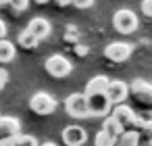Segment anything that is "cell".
I'll list each match as a JSON object with an SVG mask.
<instances>
[{
    "label": "cell",
    "mask_w": 152,
    "mask_h": 146,
    "mask_svg": "<svg viewBox=\"0 0 152 146\" xmlns=\"http://www.w3.org/2000/svg\"><path fill=\"white\" fill-rule=\"evenodd\" d=\"M110 117H113L121 127H129L131 131H137L140 125H142V119H140L129 106H125V104H117Z\"/></svg>",
    "instance_id": "obj_1"
},
{
    "label": "cell",
    "mask_w": 152,
    "mask_h": 146,
    "mask_svg": "<svg viewBox=\"0 0 152 146\" xmlns=\"http://www.w3.org/2000/svg\"><path fill=\"white\" fill-rule=\"evenodd\" d=\"M113 25L119 34H131L137 29V17L129 9H121L113 15Z\"/></svg>",
    "instance_id": "obj_2"
},
{
    "label": "cell",
    "mask_w": 152,
    "mask_h": 146,
    "mask_svg": "<svg viewBox=\"0 0 152 146\" xmlns=\"http://www.w3.org/2000/svg\"><path fill=\"white\" fill-rule=\"evenodd\" d=\"M44 69H46L48 75H52V77H67V75L73 71V65H71V61L65 59L63 54H52V56L46 59Z\"/></svg>",
    "instance_id": "obj_3"
},
{
    "label": "cell",
    "mask_w": 152,
    "mask_h": 146,
    "mask_svg": "<svg viewBox=\"0 0 152 146\" xmlns=\"http://www.w3.org/2000/svg\"><path fill=\"white\" fill-rule=\"evenodd\" d=\"M29 109H31L36 115H52V113L56 111V100H54L50 94H46V92H38V94L31 96Z\"/></svg>",
    "instance_id": "obj_4"
},
{
    "label": "cell",
    "mask_w": 152,
    "mask_h": 146,
    "mask_svg": "<svg viewBox=\"0 0 152 146\" xmlns=\"http://www.w3.org/2000/svg\"><path fill=\"white\" fill-rule=\"evenodd\" d=\"M65 109L71 117L75 119H83L90 115V109H88V98L83 94H71L67 100H65Z\"/></svg>",
    "instance_id": "obj_5"
},
{
    "label": "cell",
    "mask_w": 152,
    "mask_h": 146,
    "mask_svg": "<svg viewBox=\"0 0 152 146\" xmlns=\"http://www.w3.org/2000/svg\"><path fill=\"white\" fill-rule=\"evenodd\" d=\"M129 88V94L140 102V104H146V106H152V84L144 81V79H135Z\"/></svg>",
    "instance_id": "obj_6"
},
{
    "label": "cell",
    "mask_w": 152,
    "mask_h": 146,
    "mask_svg": "<svg viewBox=\"0 0 152 146\" xmlns=\"http://www.w3.org/2000/svg\"><path fill=\"white\" fill-rule=\"evenodd\" d=\"M104 56L110 63H125L131 56V46L125 42H113L104 48Z\"/></svg>",
    "instance_id": "obj_7"
},
{
    "label": "cell",
    "mask_w": 152,
    "mask_h": 146,
    "mask_svg": "<svg viewBox=\"0 0 152 146\" xmlns=\"http://www.w3.org/2000/svg\"><path fill=\"white\" fill-rule=\"evenodd\" d=\"M104 96H106V100H108L110 104H121V102L129 96V88H127V84L121 81V79L108 81V86H106V90H104Z\"/></svg>",
    "instance_id": "obj_8"
},
{
    "label": "cell",
    "mask_w": 152,
    "mask_h": 146,
    "mask_svg": "<svg viewBox=\"0 0 152 146\" xmlns=\"http://www.w3.org/2000/svg\"><path fill=\"white\" fill-rule=\"evenodd\" d=\"M110 102L106 100L104 94H96V96H88V109H90V115H96V117H106L110 113Z\"/></svg>",
    "instance_id": "obj_9"
},
{
    "label": "cell",
    "mask_w": 152,
    "mask_h": 146,
    "mask_svg": "<svg viewBox=\"0 0 152 146\" xmlns=\"http://www.w3.org/2000/svg\"><path fill=\"white\" fill-rule=\"evenodd\" d=\"M86 138H88V134L79 125H69V127L63 129V142L67 146H81L86 142Z\"/></svg>",
    "instance_id": "obj_10"
},
{
    "label": "cell",
    "mask_w": 152,
    "mask_h": 146,
    "mask_svg": "<svg viewBox=\"0 0 152 146\" xmlns=\"http://www.w3.org/2000/svg\"><path fill=\"white\" fill-rule=\"evenodd\" d=\"M27 32L40 42V40H44V38L50 34V23H48L46 19H42V17H34V19L29 21V25H27Z\"/></svg>",
    "instance_id": "obj_11"
},
{
    "label": "cell",
    "mask_w": 152,
    "mask_h": 146,
    "mask_svg": "<svg viewBox=\"0 0 152 146\" xmlns=\"http://www.w3.org/2000/svg\"><path fill=\"white\" fill-rule=\"evenodd\" d=\"M108 77L106 75H96V77H92L90 81H88V86H86V98L88 96H96V94H104V90H106V86H108Z\"/></svg>",
    "instance_id": "obj_12"
},
{
    "label": "cell",
    "mask_w": 152,
    "mask_h": 146,
    "mask_svg": "<svg viewBox=\"0 0 152 146\" xmlns=\"http://www.w3.org/2000/svg\"><path fill=\"white\" fill-rule=\"evenodd\" d=\"M19 119L15 117H0V138H13L19 134Z\"/></svg>",
    "instance_id": "obj_13"
},
{
    "label": "cell",
    "mask_w": 152,
    "mask_h": 146,
    "mask_svg": "<svg viewBox=\"0 0 152 146\" xmlns=\"http://www.w3.org/2000/svg\"><path fill=\"white\" fill-rule=\"evenodd\" d=\"M102 134L108 136V138H113V140H117V138L123 134V127H121L113 117H104V121H102Z\"/></svg>",
    "instance_id": "obj_14"
},
{
    "label": "cell",
    "mask_w": 152,
    "mask_h": 146,
    "mask_svg": "<svg viewBox=\"0 0 152 146\" xmlns=\"http://www.w3.org/2000/svg\"><path fill=\"white\" fill-rule=\"evenodd\" d=\"M140 144V138H137V131H123L117 140H115V146H137Z\"/></svg>",
    "instance_id": "obj_15"
},
{
    "label": "cell",
    "mask_w": 152,
    "mask_h": 146,
    "mask_svg": "<svg viewBox=\"0 0 152 146\" xmlns=\"http://www.w3.org/2000/svg\"><path fill=\"white\" fill-rule=\"evenodd\" d=\"M15 59V46L9 40H0V63H11Z\"/></svg>",
    "instance_id": "obj_16"
},
{
    "label": "cell",
    "mask_w": 152,
    "mask_h": 146,
    "mask_svg": "<svg viewBox=\"0 0 152 146\" xmlns=\"http://www.w3.org/2000/svg\"><path fill=\"white\" fill-rule=\"evenodd\" d=\"M17 44L21 46V48H27V50H31V48H36L38 46V40L27 32V29H23L21 34H19V38H17Z\"/></svg>",
    "instance_id": "obj_17"
},
{
    "label": "cell",
    "mask_w": 152,
    "mask_h": 146,
    "mask_svg": "<svg viewBox=\"0 0 152 146\" xmlns=\"http://www.w3.org/2000/svg\"><path fill=\"white\" fill-rule=\"evenodd\" d=\"M137 138L144 142H152V121H142V125L137 129Z\"/></svg>",
    "instance_id": "obj_18"
},
{
    "label": "cell",
    "mask_w": 152,
    "mask_h": 146,
    "mask_svg": "<svg viewBox=\"0 0 152 146\" xmlns=\"http://www.w3.org/2000/svg\"><path fill=\"white\" fill-rule=\"evenodd\" d=\"M13 140H15V146H38L36 138L27 136V134H17V136H13Z\"/></svg>",
    "instance_id": "obj_19"
},
{
    "label": "cell",
    "mask_w": 152,
    "mask_h": 146,
    "mask_svg": "<svg viewBox=\"0 0 152 146\" xmlns=\"http://www.w3.org/2000/svg\"><path fill=\"white\" fill-rule=\"evenodd\" d=\"M15 13H23V11H27V7H29V0H9L7 2Z\"/></svg>",
    "instance_id": "obj_20"
},
{
    "label": "cell",
    "mask_w": 152,
    "mask_h": 146,
    "mask_svg": "<svg viewBox=\"0 0 152 146\" xmlns=\"http://www.w3.org/2000/svg\"><path fill=\"white\" fill-rule=\"evenodd\" d=\"M94 146H115V140L113 138H108V136H104L102 131L94 138Z\"/></svg>",
    "instance_id": "obj_21"
},
{
    "label": "cell",
    "mask_w": 152,
    "mask_h": 146,
    "mask_svg": "<svg viewBox=\"0 0 152 146\" xmlns=\"http://www.w3.org/2000/svg\"><path fill=\"white\" fill-rule=\"evenodd\" d=\"M71 4L75 9H90L94 4V0H71Z\"/></svg>",
    "instance_id": "obj_22"
},
{
    "label": "cell",
    "mask_w": 152,
    "mask_h": 146,
    "mask_svg": "<svg viewBox=\"0 0 152 146\" xmlns=\"http://www.w3.org/2000/svg\"><path fill=\"white\" fill-rule=\"evenodd\" d=\"M142 13L146 17H152V0H142Z\"/></svg>",
    "instance_id": "obj_23"
},
{
    "label": "cell",
    "mask_w": 152,
    "mask_h": 146,
    "mask_svg": "<svg viewBox=\"0 0 152 146\" xmlns=\"http://www.w3.org/2000/svg\"><path fill=\"white\" fill-rule=\"evenodd\" d=\"M88 52H90L88 46H83V44H75V54H77V56H88Z\"/></svg>",
    "instance_id": "obj_24"
},
{
    "label": "cell",
    "mask_w": 152,
    "mask_h": 146,
    "mask_svg": "<svg viewBox=\"0 0 152 146\" xmlns=\"http://www.w3.org/2000/svg\"><path fill=\"white\" fill-rule=\"evenodd\" d=\"M0 146H15L13 138H0Z\"/></svg>",
    "instance_id": "obj_25"
},
{
    "label": "cell",
    "mask_w": 152,
    "mask_h": 146,
    "mask_svg": "<svg viewBox=\"0 0 152 146\" xmlns=\"http://www.w3.org/2000/svg\"><path fill=\"white\" fill-rule=\"evenodd\" d=\"M7 79H9V75H7V71H2L0 69V90L4 88V84H7Z\"/></svg>",
    "instance_id": "obj_26"
},
{
    "label": "cell",
    "mask_w": 152,
    "mask_h": 146,
    "mask_svg": "<svg viewBox=\"0 0 152 146\" xmlns=\"http://www.w3.org/2000/svg\"><path fill=\"white\" fill-rule=\"evenodd\" d=\"M7 38V25H4V21L0 19V40H4Z\"/></svg>",
    "instance_id": "obj_27"
},
{
    "label": "cell",
    "mask_w": 152,
    "mask_h": 146,
    "mask_svg": "<svg viewBox=\"0 0 152 146\" xmlns=\"http://www.w3.org/2000/svg\"><path fill=\"white\" fill-rule=\"evenodd\" d=\"M54 4H58V7H69L71 0H54Z\"/></svg>",
    "instance_id": "obj_28"
},
{
    "label": "cell",
    "mask_w": 152,
    "mask_h": 146,
    "mask_svg": "<svg viewBox=\"0 0 152 146\" xmlns=\"http://www.w3.org/2000/svg\"><path fill=\"white\" fill-rule=\"evenodd\" d=\"M137 146H152V142H144V140H140V144Z\"/></svg>",
    "instance_id": "obj_29"
},
{
    "label": "cell",
    "mask_w": 152,
    "mask_h": 146,
    "mask_svg": "<svg viewBox=\"0 0 152 146\" xmlns=\"http://www.w3.org/2000/svg\"><path fill=\"white\" fill-rule=\"evenodd\" d=\"M46 2H50V0H36V4H46Z\"/></svg>",
    "instance_id": "obj_30"
},
{
    "label": "cell",
    "mask_w": 152,
    "mask_h": 146,
    "mask_svg": "<svg viewBox=\"0 0 152 146\" xmlns=\"http://www.w3.org/2000/svg\"><path fill=\"white\" fill-rule=\"evenodd\" d=\"M42 146H56V144H54V142H44Z\"/></svg>",
    "instance_id": "obj_31"
},
{
    "label": "cell",
    "mask_w": 152,
    "mask_h": 146,
    "mask_svg": "<svg viewBox=\"0 0 152 146\" xmlns=\"http://www.w3.org/2000/svg\"><path fill=\"white\" fill-rule=\"evenodd\" d=\"M0 2H2V4H4V2H9V0H0Z\"/></svg>",
    "instance_id": "obj_32"
},
{
    "label": "cell",
    "mask_w": 152,
    "mask_h": 146,
    "mask_svg": "<svg viewBox=\"0 0 152 146\" xmlns=\"http://www.w3.org/2000/svg\"><path fill=\"white\" fill-rule=\"evenodd\" d=\"M0 4H2V2H0Z\"/></svg>",
    "instance_id": "obj_33"
},
{
    "label": "cell",
    "mask_w": 152,
    "mask_h": 146,
    "mask_svg": "<svg viewBox=\"0 0 152 146\" xmlns=\"http://www.w3.org/2000/svg\"><path fill=\"white\" fill-rule=\"evenodd\" d=\"M150 121H152V119H150Z\"/></svg>",
    "instance_id": "obj_34"
}]
</instances>
